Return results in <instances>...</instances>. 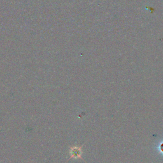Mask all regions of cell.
Masks as SVG:
<instances>
[{
	"mask_svg": "<svg viewBox=\"0 0 163 163\" xmlns=\"http://www.w3.org/2000/svg\"><path fill=\"white\" fill-rule=\"evenodd\" d=\"M82 147H83V145H82L81 147L75 146V147H71L70 159H71V158H75V159H81L83 160L82 157Z\"/></svg>",
	"mask_w": 163,
	"mask_h": 163,
	"instance_id": "obj_1",
	"label": "cell"
}]
</instances>
